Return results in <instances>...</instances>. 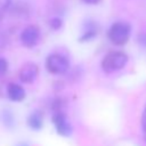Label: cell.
<instances>
[{
  "mask_svg": "<svg viewBox=\"0 0 146 146\" xmlns=\"http://www.w3.org/2000/svg\"><path fill=\"white\" fill-rule=\"evenodd\" d=\"M19 39H21V42L24 47H27V48L34 47L40 40V30H39V27L35 26V25L26 26L22 31Z\"/></svg>",
  "mask_w": 146,
  "mask_h": 146,
  "instance_id": "5",
  "label": "cell"
},
{
  "mask_svg": "<svg viewBox=\"0 0 146 146\" xmlns=\"http://www.w3.org/2000/svg\"><path fill=\"white\" fill-rule=\"evenodd\" d=\"M96 35H97V25L95 24V22H87L84 24L83 33L79 38V41L80 42H87V41L92 40Z\"/></svg>",
  "mask_w": 146,
  "mask_h": 146,
  "instance_id": "9",
  "label": "cell"
},
{
  "mask_svg": "<svg viewBox=\"0 0 146 146\" xmlns=\"http://www.w3.org/2000/svg\"><path fill=\"white\" fill-rule=\"evenodd\" d=\"M8 70V62L3 58L0 57V75H3Z\"/></svg>",
  "mask_w": 146,
  "mask_h": 146,
  "instance_id": "14",
  "label": "cell"
},
{
  "mask_svg": "<svg viewBox=\"0 0 146 146\" xmlns=\"http://www.w3.org/2000/svg\"><path fill=\"white\" fill-rule=\"evenodd\" d=\"M128 63V56L122 51L108 52L102 60V68L106 73H112L119 71L125 66Z\"/></svg>",
  "mask_w": 146,
  "mask_h": 146,
  "instance_id": "2",
  "label": "cell"
},
{
  "mask_svg": "<svg viewBox=\"0 0 146 146\" xmlns=\"http://www.w3.org/2000/svg\"><path fill=\"white\" fill-rule=\"evenodd\" d=\"M11 5V0H0V22L3 18L6 11L9 9Z\"/></svg>",
  "mask_w": 146,
  "mask_h": 146,
  "instance_id": "12",
  "label": "cell"
},
{
  "mask_svg": "<svg viewBox=\"0 0 146 146\" xmlns=\"http://www.w3.org/2000/svg\"><path fill=\"white\" fill-rule=\"evenodd\" d=\"M82 1L88 3V5H95V3H98L100 0H82Z\"/></svg>",
  "mask_w": 146,
  "mask_h": 146,
  "instance_id": "18",
  "label": "cell"
},
{
  "mask_svg": "<svg viewBox=\"0 0 146 146\" xmlns=\"http://www.w3.org/2000/svg\"><path fill=\"white\" fill-rule=\"evenodd\" d=\"M7 43V40H6V36L3 34L0 33V49H2Z\"/></svg>",
  "mask_w": 146,
  "mask_h": 146,
  "instance_id": "16",
  "label": "cell"
},
{
  "mask_svg": "<svg viewBox=\"0 0 146 146\" xmlns=\"http://www.w3.org/2000/svg\"><path fill=\"white\" fill-rule=\"evenodd\" d=\"M0 122L7 128V129H13L16 124L15 115L9 108H2L0 111Z\"/></svg>",
  "mask_w": 146,
  "mask_h": 146,
  "instance_id": "10",
  "label": "cell"
},
{
  "mask_svg": "<svg viewBox=\"0 0 146 146\" xmlns=\"http://www.w3.org/2000/svg\"><path fill=\"white\" fill-rule=\"evenodd\" d=\"M49 25L52 30H59L63 25V22L59 17H52L50 21H49Z\"/></svg>",
  "mask_w": 146,
  "mask_h": 146,
  "instance_id": "13",
  "label": "cell"
},
{
  "mask_svg": "<svg viewBox=\"0 0 146 146\" xmlns=\"http://www.w3.org/2000/svg\"><path fill=\"white\" fill-rule=\"evenodd\" d=\"M63 107H64V100L62 98H54L51 100V104H50V108L51 111L55 113V112H59V111H63Z\"/></svg>",
  "mask_w": 146,
  "mask_h": 146,
  "instance_id": "11",
  "label": "cell"
},
{
  "mask_svg": "<svg viewBox=\"0 0 146 146\" xmlns=\"http://www.w3.org/2000/svg\"><path fill=\"white\" fill-rule=\"evenodd\" d=\"M27 125L32 130H34V131L40 130L42 128V125H43V115H42V112L39 111V110H35L32 113H30V115L27 116Z\"/></svg>",
  "mask_w": 146,
  "mask_h": 146,
  "instance_id": "8",
  "label": "cell"
},
{
  "mask_svg": "<svg viewBox=\"0 0 146 146\" xmlns=\"http://www.w3.org/2000/svg\"><path fill=\"white\" fill-rule=\"evenodd\" d=\"M139 42H140L141 44L146 46V34H143V35L139 36Z\"/></svg>",
  "mask_w": 146,
  "mask_h": 146,
  "instance_id": "17",
  "label": "cell"
},
{
  "mask_svg": "<svg viewBox=\"0 0 146 146\" xmlns=\"http://www.w3.org/2000/svg\"><path fill=\"white\" fill-rule=\"evenodd\" d=\"M131 33V26L125 22H116L112 24L107 32L110 41L116 46H122L127 43Z\"/></svg>",
  "mask_w": 146,
  "mask_h": 146,
  "instance_id": "1",
  "label": "cell"
},
{
  "mask_svg": "<svg viewBox=\"0 0 146 146\" xmlns=\"http://www.w3.org/2000/svg\"><path fill=\"white\" fill-rule=\"evenodd\" d=\"M51 121H52V123L55 125V129H56L58 135H60L63 137H70L72 135L73 127L70 123V121L67 119V115L63 111L55 112L52 114Z\"/></svg>",
  "mask_w": 146,
  "mask_h": 146,
  "instance_id": "4",
  "label": "cell"
},
{
  "mask_svg": "<svg viewBox=\"0 0 146 146\" xmlns=\"http://www.w3.org/2000/svg\"><path fill=\"white\" fill-rule=\"evenodd\" d=\"M141 125H143V129H144V132H145L146 131V106H145L143 115H141Z\"/></svg>",
  "mask_w": 146,
  "mask_h": 146,
  "instance_id": "15",
  "label": "cell"
},
{
  "mask_svg": "<svg viewBox=\"0 0 146 146\" xmlns=\"http://www.w3.org/2000/svg\"><path fill=\"white\" fill-rule=\"evenodd\" d=\"M26 94L24 88L18 83H9L7 86V97L11 102H22Z\"/></svg>",
  "mask_w": 146,
  "mask_h": 146,
  "instance_id": "7",
  "label": "cell"
},
{
  "mask_svg": "<svg viewBox=\"0 0 146 146\" xmlns=\"http://www.w3.org/2000/svg\"><path fill=\"white\" fill-rule=\"evenodd\" d=\"M39 74V67L34 63H26L19 70V80L24 83H32Z\"/></svg>",
  "mask_w": 146,
  "mask_h": 146,
  "instance_id": "6",
  "label": "cell"
},
{
  "mask_svg": "<svg viewBox=\"0 0 146 146\" xmlns=\"http://www.w3.org/2000/svg\"><path fill=\"white\" fill-rule=\"evenodd\" d=\"M46 67L51 74H64L70 68V62L60 54H51L46 59Z\"/></svg>",
  "mask_w": 146,
  "mask_h": 146,
  "instance_id": "3",
  "label": "cell"
},
{
  "mask_svg": "<svg viewBox=\"0 0 146 146\" xmlns=\"http://www.w3.org/2000/svg\"><path fill=\"white\" fill-rule=\"evenodd\" d=\"M17 146H29V144H26V143H21V144H18Z\"/></svg>",
  "mask_w": 146,
  "mask_h": 146,
  "instance_id": "19",
  "label": "cell"
}]
</instances>
